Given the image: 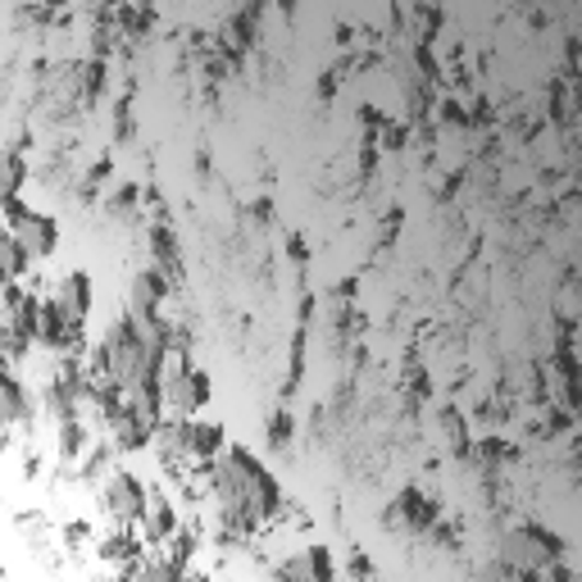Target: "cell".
Returning a JSON list of instances; mask_svg holds the SVG:
<instances>
[{
  "mask_svg": "<svg viewBox=\"0 0 582 582\" xmlns=\"http://www.w3.org/2000/svg\"><path fill=\"white\" fill-rule=\"evenodd\" d=\"M106 509H110V515H119V519L142 515V509H146L142 483H136L132 473H110V483H106Z\"/></svg>",
  "mask_w": 582,
  "mask_h": 582,
  "instance_id": "6da1fadb",
  "label": "cell"
},
{
  "mask_svg": "<svg viewBox=\"0 0 582 582\" xmlns=\"http://www.w3.org/2000/svg\"><path fill=\"white\" fill-rule=\"evenodd\" d=\"M14 242L23 246V255H51V246H55V223L51 219H42V215H19L14 219Z\"/></svg>",
  "mask_w": 582,
  "mask_h": 582,
  "instance_id": "7a4b0ae2",
  "label": "cell"
},
{
  "mask_svg": "<svg viewBox=\"0 0 582 582\" xmlns=\"http://www.w3.org/2000/svg\"><path fill=\"white\" fill-rule=\"evenodd\" d=\"M23 415H28V400H23V392L14 387V378H6V373H0V424L23 419Z\"/></svg>",
  "mask_w": 582,
  "mask_h": 582,
  "instance_id": "3957f363",
  "label": "cell"
},
{
  "mask_svg": "<svg viewBox=\"0 0 582 582\" xmlns=\"http://www.w3.org/2000/svg\"><path fill=\"white\" fill-rule=\"evenodd\" d=\"M64 315H83L87 310V278L83 273H74V278H64Z\"/></svg>",
  "mask_w": 582,
  "mask_h": 582,
  "instance_id": "277c9868",
  "label": "cell"
}]
</instances>
